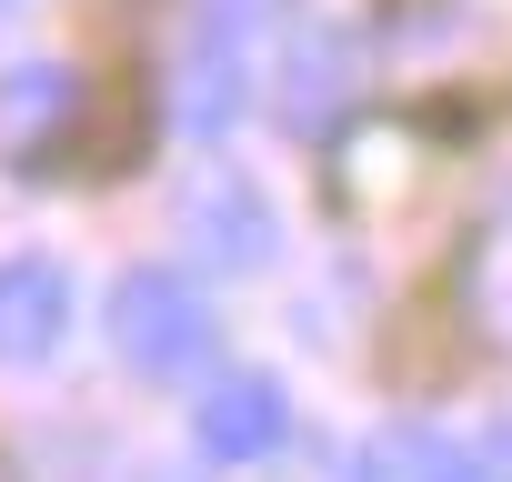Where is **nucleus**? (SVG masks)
Instances as JSON below:
<instances>
[{
    "mask_svg": "<svg viewBox=\"0 0 512 482\" xmlns=\"http://www.w3.org/2000/svg\"><path fill=\"white\" fill-rule=\"evenodd\" d=\"M211 342H221V322H211V302H201V282H191V272L141 262V272H121V282H111V352H121L131 372L181 382V372H201V362H211Z\"/></svg>",
    "mask_w": 512,
    "mask_h": 482,
    "instance_id": "obj_1",
    "label": "nucleus"
},
{
    "mask_svg": "<svg viewBox=\"0 0 512 482\" xmlns=\"http://www.w3.org/2000/svg\"><path fill=\"white\" fill-rule=\"evenodd\" d=\"M251 31H262L251 0H201V11H191V41H181V121L201 141L231 131L241 101H251Z\"/></svg>",
    "mask_w": 512,
    "mask_h": 482,
    "instance_id": "obj_2",
    "label": "nucleus"
},
{
    "mask_svg": "<svg viewBox=\"0 0 512 482\" xmlns=\"http://www.w3.org/2000/svg\"><path fill=\"white\" fill-rule=\"evenodd\" d=\"M181 231H191V252L221 262V272H262V262L282 252V211H272V191H251L241 171H211V181L181 201Z\"/></svg>",
    "mask_w": 512,
    "mask_h": 482,
    "instance_id": "obj_3",
    "label": "nucleus"
},
{
    "mask_svg": "<svg viewBox=\"0 0 512 482\" xmlns=\"http://www.w3.org/2000/svg\"><path fill=\"white\" fill-rule=\"evenodd\" d=\"M71 332V272L51 252L0 262V372H41Z\"/></svg>",
    "mask_w": 512,
    "mask_h": 482,
    "instance_id": "obj_4",
    "label": "nucleus"
},
{
    "mask_svg": "<svg viewBox=\"0 0 512 482\" xmlns=\"http://www.w3.org/2000/svg\"><path fill=\"white\" fill-rule=\"evenodd\" d=\"M191 432H201V452H211V462H272V452H282V432H292V392H282L272 372H231V382H211V392H201Z\"/></svg>",
    "mask_w": 512,
    "mask_h": 482,
    "instance_id": "obj_5",
    "label": "nucleus"
},
{
    "mask_svg": "<svg viewBox=\"0 0 512 482\" xmlns=\"http://www.w3.org/2000/svg\"><path fill=\"white\" fill-rule=\"evenodd\" d=\"M352 482H482L472 462V432H442V422H392L352 452Z\"/></svg>",
    "mask_w": 512,
    "mask_h": 482,
    "instance_id": "obj_6",
    "label": "nucleus"
},
{
    "mask_svg": "<svg viewBox=\"0 0 512 482\" xmlns=\"http://www.w3.org/2000/svg\"><path fill=\"white\" fill-rule=\"evenodd\" d=\"M61 111H71V71H21V81H11V101H0V131L21 141V131H51Z\"/></svg>",
    "mask_w": 512,
    "mask_h": 482,
    "instance_id": "obj_7",
    "label": "nucleus"
},
{
    "mask_svg": "<svg viewBox=\"0 0 512 482\" xmlns=\"http://www.w3.org/2000/svg\"><path fill=\"white\" fill-rule=\"evenodd\" d=\"M472 462H482V482H512V422H492V432L472 442Z\"/></svg>",
    "mask_w": 512,
    "mask_h": 482,
    "instance_id": "obj_8",
    "label": "nucleus"
}]
</instances>
